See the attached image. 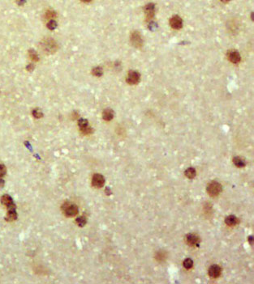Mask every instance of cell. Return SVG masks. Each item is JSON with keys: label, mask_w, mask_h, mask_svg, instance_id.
Listing matches in <instances>:
<instances>
[{"label": "cell", "mask_w": 254, "mask_h": 284, "mask_svg": "<svg viewBox=\"0 0 254 284\" xmlns=\"http://www.w3.org/2000/svg\"><path fill=\"white\" fill-rule=\"evenodd\" d=\"M40 45H41V48L42 49V50L47 54H54L58 50V45L56 41L51 38L44 39L41 42Z\"/></svg>", "instance_id": "6da1fadb"}, {"label": "cell", "mask_w": 254, "mask_h": 284, "mask_svg": "<svg viewBox=\"0 0 254 284\" xmlns=\"http://www.w3.org/2000/svg\"><path fill=\"white\" fill-rule=\"evenodd\" d=\"M62 211L67 217H73L78 214L79 209L76 204L67 202L62 206Z\"/></svg>", "instance_id": "7a4b0ae2"}, {"label": "cell", "mask_w": 254, "mask_h": 284, "mask_svg": "<svg viewBox=\"0 0 254 284\" xmlns=\"http://www.w3.org/2000/svg\"><path fill=\"white\" fill-rule=\"evenodd\" d=\"M207 192H208V194L212 196V197H215V196H217L218 194H220L222 190H223V186L221 185L220 183L217 182V181H213V182H210L207 186Z\"/></svg>", "instance_id": "3957f363"}, {"label": "cell", "mask_w": 254, "mask_h": 284, "mask_svg": "<svg viewBox=\"0 0 254 284\" xmlns=\"http://www.w3.org/2000/svg\"><path fill=\"white\" fill-rule=\"evenodd\" d=\"M140 78H141V76H140V74L137 71L130 70L128 74H127L126 80H127V83L128 84L134 85L138 84L139 81H140Z\"/></svg>", "instance_id": "277c9868"}, {"label": "cell", "mask_w": 254, "mask_h": 284, "mask_svg": "<svg viewBox=\"0 0 254 284\" xmlns=\"http://www.w3.org/2000/svg\"><path fill=\"white\" fill-rule=\"evenodd\" d=\"M185 240H186V243L189 246H198L200 241L199 236L194 233L188 234L185 237Z\"/></svg>", "instance_id": "5b68a950"}, {"label": "cell", "mask_w": 254, "mask_h": 284, "mask_svg": "<svg viewBox=\"0 0 254 284\" xmlns=\"http://www.w3.org/2000/svg\"><path fill=\"white\" fill-rule=\"evenodd\" d=\"M227 58L230 62H232V63H239L241 61V56H240V53L238 51L235 50H231L227 52L226 54Z\"/></svg>", "instance_id": "8992f818"}, {"label": "cell", "mask_w": 254, "mask_h": 284, "mask_svg": "<svg viewBox=\"0 0 254 284\" xmlns=\"http://www.w3.org/2000/svg\"><path fill=\"white\" fill-rule=\"evenodd\" d=\"M131 41L136 48H141L143 45V40L141 38V34L136 31L133 32L131 35Z\"/></svg>", "instance_id": "52a82bcc"}, {"label": "cell", "mask_w": 254, "mask_h": 284, "mask_svg": "<svg viewBox=\"0 0 254 284\" xmlns=\"http://www.w3.org/2000/svg\"><path fill=\"white\" fill-rule=\"evenodd\" d=\"M105 178L102 174L96 173L93 176L92 178V185L96 188H101L104 186Z\"/></svg>", "instance_id": "ba28073f"}, {"label": "cell", "mask_w": 254, "mask_h": 284, "mask_svg": "<svg viewBox=\"0 0 254 284\" xmlns=\"http://www.w3.org/2000/svg\"><path fill=\"white\" fill-rule=\"evenodd\" d=\"M222 273V268L218 266V265H212L209 268L208 270V274L210 278L213 279H217L219 276L221 275Z\"/></svg>", "instance_id": "9c48e42d"}, {"label": "cell", "mask_w": 254, "mask_h": 284, "mask_svg": "<svg viewBox=\"0 0 254 284\" xmlns=\"http://www.w3.org/2000/svg\"><path fill=\"white\" fill-rule=\"evenodd\" d=\"M1 203L4 206H6L8 210H16V205L12 201L11 198L9 195H3V197H1Z\"/></svg>", "instance_id": "30bf717a"}, {"label": "cell", "mask_w": 254, "mask_h": 284, "mask_svg": "<svg viewBox=\"0 0 254 284\" xmlns=\"http://www.w3.org/2000/svg\"><path fill=\"white\" fill-rule=\"evenodd\" d=\"M170 25L174 29H180L183 27V20L179 16H175L171 18Z\"/></svg>", "instance_id": "8fae6325"}, {"label": "cell", "mask_w": 254, "mask_h": 284, "mask_svg": "<svg viewBox=\"0 0 254 284\" xmlns=\"http://www.w3.org/2000/svg\"><path fill=\"white\" fill-rule=\"evenodd\" d=\"M145 12L146 15V17L148 20L152 19L154 16V4L153 3H149L145 6Z\"/></svg>", "instance_id": "7c38bea8"}, {"label": "cell", "mask_w": 254, "mask_h": 284, "mask_svg": "<svg viewBox=\"0 0 254 284\" xmlns=\"http://www.w3.org/2000/svg\"><path fill=\"white\" fill-rule=\"evenodd\" d=\"M239 222V220H238V218L236 216H235L233 214L232 215H228V216L226 217V219H225V223H226V224L230 227H232V226H235Z\"/></svg>", "instance_id": "4fadbf2b"}, {"label": "cell", "mask_w": 254, "mask_h": 284, "mask_svg": "<svg viewBox=\"0 0 254 284\" xmlns=\"http://www.w3.org/2000/svg\"><path fill=\"white\" fill-rule=\"evenodd\" d=\"M114 115H115V113H114L113 110L110 109H105L104 111H103V113H102V118H103L105 121H110V120H112L114 118Z\"/></svg>", "instance_id": "5bb4252c"}, {"label": "cell", "mask_w": 254, "mask_h": 284, "mask_svg": "<svg viewBox=\"0 0 254 284\" xmlns=\"http://www.w3.org/2000/svg\"><path fill=\"white\" fill-rule=\"evenodd\" d=\"M233 163L238 168H244L246 164L245 160H244L243 158L239 157V156H236V157H235L233 159Z\"/></svg>", "instance_id": "9a60e30c"}, {"label": "cell", "mask_w": 254, "mask_h": 284, "mask_svg": "<svg viewBox=\"0 0 254 284\" xmlns=\"http://www.w3.org/2000/svg\"><path fill=\"white\" fill-rule=\"evenodd\" d=\"M17 219V214H16V210H8V212H7V216H6V220H7V221H14Z\"/></svg>", "instance_id": "2e32d148"}, {"label": "cell", "mask_w": 254, "mask_h": 284, "mask_svg": "<svg viewBox=\"0 0 254 284\" xmlns=\"http://www.w3.org/2000/svg\"><path fill=\"white\" fill-rule=\"evenodd\" d=\"M184 174L188 178H189V179H192V178H194L196 177V175H197V171H196V169L194 168H192V167H190L188 169H187L184 172Z\"/></svg>", "instance_id": "e0dca14e"}, {"label": "cell", "mask_w": 254, "mask_h": 284, "mask_svg": "<svg viewBox=\"0 0 254 284\" xmlns=\"http://www.w3.org/2000/svg\"><path fill=\"white\" fill-rule=\"evenodd\" d=\"M28 56L30 58L32 61H34V62H38L39 61V56H38V54L36 51L33 50V49H30L29 50H28Z\"/></svg>", "instance_id": "ac0fdd59"}, {"label": "cell", "mask_w": 254, "mask_h": 284, "mask_svg": "<svg viewBox=\"0 0 254 284\" xmlns=\"http://www.w3.org/2000/svg\"><path fill=\"white\" fill-rule=\"evenodd\" d=\"M55 17H56V13H55V11H54L53 10H48V11L45 12V18L46 20H53Z\"/></svg>", "instance_id": "d6986e66"}, {"label": "cell", "mask_w": 254, "mask_h": 284, "mask_svg": "<svg viewBox=\"0 0 254 284\" xmlns=\"http://www.w3.org/2000/svg\"><path fill=\"white\" fill-rule=\"evenodd\" d=\"M76 224L79 226V227H84V226L86 224V223H87V220H86V218L84 216H80L78 217L77 219L76 220Z\"/></svg>", "instance_id": "ffe728a7"}, {"label": "cell", "mask_w": 254, "mask_h": 284, "mask_svg": "<svg viewBox=\"0 0 254 284\" xmlns=\"http://www.w3.org/2000/svg\"><path fill=\"white\" fill-rule=\"evenodd\" d=\"M78 126H79L80 129H85V128L89 126V121H88L86 119L81 118V119H80L79 121H78Z\"/></svg>", "instance_id": "44dd1931"}, {"label": "cell", "mask_w": 254, "mask_h": 284, "mask_svg": "<svg viewBox=\"0 0 254 284\" xmlns=\"http://www.w3.org/2000/svg\"><path fill=\"white\" fill-rule=\"evenodd\" d=\"M193 266V261L191 258H186L184 261V266L187 270H189Z\"/></svg>", "instance_id": "7402d4cb"}, {"label": "cell", "mask_w": 254, "mask_h": 284, "mask_svg": "<svg viewBox=\"0 0 254 284\" xmlns=\"http://www.w3.org/2000/svg\"><path fill=\"white\" fill-rule=\"evenodd\" d=\"M92 73H93V75L97 76V77H100V76L102 75L103 71H102V69L101 67H94L92 70Z\"/></svg>", "instance_id": "603a6c76"}, {"label": "cell", "mask_w": 254, "mask_h": 284, "mask_svg": "<svg viewBox=\"0 0 254 284\" xmlns=\"http://www.w3.org/2000/svg\"><path fill=\"white\" fill-rule=\"evenodd\" d=\"M33 116H34V118H42L43 113L39 109H35L33 110Z\"/></svg>", "instance_id": "cb8c5ba5"}, {"label": "cell", "mask_w": 254, "mask_h": 284, "mask_svg": "<svg viewBox=\"0 0 254 284\" xmlns=\"http://www.w3.org/2000/svg\"><path fill=\"white\" fill-rule=\"evenodd\" d=\"M57 27V23L55 20H49V22L47 23V28L49 29H51V30H54Z\"/></svg>", "instance_id": "d4e9b609"}, {"label": "cell", "mask_w": 254, "mask_h": 284, "mask_svg": "<svg viewBox=\"0 0 254 284\" xmlns=\"http://www.w3.org/2000/svg\"><path fill=\"white\" fill-rule=\"evenodd\" d=\"M6 172H7V169H6L5 165L0 163V178L3 177V176H5Z\"/></svg>", "instance_id": "484cf974"}, {"label": "cell", "mask_w": 254, "mask_h": 284, "mask_svg": "<svg viewBox=\"0 0 254 284\" xmlns=\"http://www.w3.org/2000/svg\"><path fill=\"white\" fill-rule=\"evenodd\" d=\"M26 69H27V70H28V71H33V70H34V65L33 64V63L29 64L28 67H26Z\"/></svg>", "instance_id": "4316f807"}, {"label": "cell", "mask_w": 254, "mask_h": 284, "mask_svg": "<svg viewBox=\"0 0 254 284\" xmlns=\"http://www.w3.org/2000/svg\"><path fill=\"white\" fill-rule=\"evenodd\" d=\"M16 3H18L19 5H23L24 3H25V0H15Z\"/></svg>", "instance_id": "83f0119b"}, {"label": "cell", "mask_w": 254, "mask_h": 284, "mask_svg": "<svg viewBox=\"0 0 254 284\" xmlns=\"http://www.w3.org/2000/svg\"><path fill=\"white\" fill-rule=\"evenodd\" d=\"M3 186H4V180L0 179V188H2Z\"/></svg>", "instance_id": "f1b7e54d"}, {"label": "cell", "mask_w": 254, "mask_h": 284, "mask_svg": "<svg viewBox=\"0 0 254 284\" xmlns=\"http://www.w3.org/2000/svg\"><path fill=\"white\" fill-rule=\"evenodd\" d=\"M80 1L84 2V3H89V2H91L92 0H80Z\"/></svg>", "instance_id": "f546056e"}, {"label": "cell", "mask_w": 254, "mask_h": 284, "mask_svg": "<svg viewBox=\"0 0 254 284\" xmlns=\"http://www.w3.org/2000/svg\"><path fill=\"white\" fill-rule=\"evenodd\" d=\"M221 1H222L223 3H228V2H230L231 0H221Z\"/></svg>", "instance_id": "4dcf8cb0"}]
</instances>
